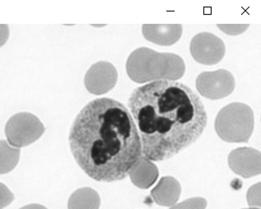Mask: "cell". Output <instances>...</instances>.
Returning a JSON list of instances; mask_svg holds the SVG:
<instances>
[{"mask_svg": "<svg viewBox=\"0 0 261 209\" xmlns=\"http://www.w3.org/2000/svg\"><path fill=\"white\" fill-rule=\"evenodd\" d=\"M128 107L139 127L142 153L162 162L192 145L208 116L199 96L180 82L160 80L134 90Z\"/></svg>", "mask_w": 261, "mask_h": 209, "instance_id": "obj_1", "label": "cell"}, {"mask_svg": "<svg viewBox=\"0 0 261 209\" xmlns=\"http://www.w3.org/2000/svg\"><path fill=\"white\" fill-rule=\"evenodd\" d=\"M69 141L77 165L96 181L122 180L142 156L132 115L122 103L112 98L88 103L75 118Z\"/></svg>", "mask_w": 261, "mask_h": 209, "instance_id": "obj_2", "label": "cell"}, {"mask_svg": "<svg viewBox=\"0 0 261 209\" xmlns=\"http://www.w3.org/2000/svg\"><path fill=\"white\" fill-rule=\"evenodd\" d=\"M126 71L129 79L136 84L181 79L186 64L176 54L159 53L149 48L135 49L128 56Z\"/></svg>", "mask_w": 261, "mask_h": 209, "instance_id": "obj_3", "label": "cell"}, {"mask_svg": "<svg viewBox=\"0 0 261 209\" xmlns=\"http://www.w3.org/2000/svg\"><path fill=\"white\" fill-rule=\"evenodd\" d=\"M254 113L247 104L233 102L219 111L215 120V130L227 143H248L254 130Z\"/></svg>", "mask_w": 261, "mask_h": 209, "instance_id": "obj_4", "label": "cell"}, {"mask_svg": "<svg viewBox=\"0 0 261 209\" xmlns=\"http://www.w3.org/2000/svg\"><path fill=\"white\" fill-rule=\"evenodd\" d=\"M45 132V126L36 115L28 112L16 114L9 119L5 135L11 145L26 147L38 140Z\"/></svg>", "mask_w": 261, "mask_h": 209, "instance_id": "obj_5", "label": "cell"}, {"mask_svg": "<svg viewBox=\"0 0 261 209\" xmlns=\"http://www.w3.org/2000/svg\"><path fill=\"white\" fill-rule=\"evenodd\" d=\"M235 85L233 75L225 69L203 72L196 79V89L199 94L210 100L227 97L232 93Z\"/></svg>", "mask_w": 261, "mask_h": 209, "instance_id": "obj_6", "label": "cell"}, {"mask_svg": "<svg viewBox=\"0 0 261 209\" xmlns=\"http://www.w3.org/2000/svg\"><path fill=\"white\" fill-rule=\"evenodd\" d=\"M193 59L204 65L219 64L225 56V44L219 37L210 32H201L192 39L190 45Z\"/></svg>", "mask_w": 261, "mask_h": 209, "instance_id": "obj_7", "label": "cell"}, {"mask_svg": "<svg viewBox=\"0 0 261 209\" xmlns=\"http://www.w3.org/2000/svg\"><path fill=\"white\" fill-rule=\"evenodd\" d=\"M117 79V70L113 64L100 61L88 69L84 79V85L91 94L100 96L113 89Z\"/></svg>", "mask_w": 261, "mask_h": 209, "instance_id": "obj_8", "label": "cell"}, {"mask_svg": "<svg viewBox=\"0 0 261 209\" xmlns=\"http://www.w3.org/2000/svg\"><path fill=\"white\" fill-rule=\"evenodd\" d=\"M231 171L242 177H254L260 174V152L251 147H239L228 156Z\"/></svg>", "mask_w": 261, "mask_h": 209, "instance_id": "obj_9", "label": "cell"}, {"mask_svg": "<svg viewBox=\"0 0 261 209\" xmlns=\"http://www.w3.org/2000/svg\"><path fill=\"white\" fill-rule=\"evenodd\" d=\"M182 28L180 24L175 25H148L142 27L144 38L150 42L161 45L171 46L176 44L181 37Z\"/></svg>", "mask_w": 261, "mask_h": 209, "instance_id": "obj_10", "label": "cell"}, {"mask_svg": "<svg viewBox=\"0 0 261 209\" xmlns=\"http://www.w3.org/2000/svg\"><path fill=\"white\" fill-rule=\"evenodd\" d=\"M130 180L138 188L146 190L156 181L159 171L156 165L145 156H141L128 172Z\"/></svg>", "mask_w": 261, "mask_h": 209, "instance_id": "obj_11", "label": "cell"}, {"mask_svg": "<svg viewBox=\"0 0 261 209\" xmlns=\"http://www.w3.org/2000/svg\"><path fill=\"white\" fill-rule=\"evenodd\" d=\"M181 193V187L177 179L166 176L160 179L151 195L156 204L163 207H171L177 202Z\"/></svg>", "mask_w": 261, "mask_h": 209, "instance_id": "obj_12", "label": "cell"}, {"mask_svg": "<svg viewBox=\"0 0 261 209\" xmlns=\"http://www.w3.org/2000/svg\"><path fill=\"white\" fill-rule=\"evenodd\" d=\"M101 199L91 188H81L72 194L69 199V209H99Z\"/></svg>", "mask_w": 261, "mask_h": 209, "instance_id": "obj_13", "label": "cell"}, {"mask_svg": "<svg viewBox=\"0 0 261 209\" xmlns=\"http://www.w3.org/2000/svg\"><path fill=\"white\" fill-rule=\"evenodd\" d=\"M20 149L0 140V175L13 171L19 162Z\"/></svg>", "mask_w": 261, "mask_h": 209, "instance_id": "obj_14", "label": "cell"}, {"mask_svg": "<svg viewBox=\"0 0 261 209\" xmlns=\"http://www.w3.org/2000/svg\"><path fill=\"white\" fill-rule=\"evenodd\" d=\"M207 207V201L203 198H191L183 201L178 204L172 205L169 209H205Z\"/></svg>", "mask_w": 261, "mask_h": 209, "instance_id": "obj_15", "label": "cell"}, {"mask_svg": "<svg viewBox=\"0 0 261 209\" xmlns=\"http://www.w3.org/2000/svg\"><path fill=\"white\" fill-rule=\"evenodd\" d=\"M247 202L250 207L255 208L260 207V183L256 184L249 189Z\"/></svg>", "mask_w": 261, "mask_h": 209, "instance_id": "obj_16", "label": "cell"}, {"mask_svg": "<svg viewBox=\"0 0 261 209\" xmlns=\"http://www.w3.org/2000/svg\"><path fill=\"white\" fill-rule=\"evenodd\" d=\"M218 28L222 32H224L225 34L229 35V36H238V35L242 34L243 32H246L249 28L248 24L246 25H217Z\"/></svg>", "mask_w": 261, "mask_h": 209, "instance_id": "obj_17", "label": "cell"}, {"mask_svg": "<svg viewBox=\"0 0 261 209\" xmlns=\"http://www.w3.org/2000/svg\"><path fill=\"white\" fill-rule=\"evenodd\" d=\"M14 200V195L4 184L0 183V209L5 208Z\"/></svg>", "mask_w": 261, "mask_h": 209, "instance_id": "obj_18", "label": "cell"}, {"mask_svg": "<svg viewBox=\"0 0 261 209\" xmlns=\"http://www.w3.org/2000/svg\"><path fill=\"white\" fill-rule=\"evenodd\" d=\"M9 37V28L8 25H0V47H2Z\"/></svg>", "mask_w": 261, "mask_h": 209, "instance_id": "obj_19", "label": "cell"}, {"mask_svg": "<svg viewBox=\"0 0 261 209\" xmlns=\"http://www.w3.org/2000/svg\"><path fill=\"white\" fill-rule=\"evenodd\" d=\"M20 209H47L46 207H44L41 204H36V203H33V204H29L27 205V206H24V207H21Z\"/></svg>", "mask_w": 261, "mask_h": 209, "instance_id": "obj_20", "label": "cell"}, {"mask_svg": "<svg viewBox=\"0 0 261 209\" xmlns=\"http://www.w3.org/2000/svg\"><path fill=\"white\" fill-rule=\"evenodd\" d=\"M248 209H259V208H248Z\"/></svg>", "mask_w": 261, "mask_h": 209, "instance_id": "obj_21", "label": "cell"}]
</instances>
